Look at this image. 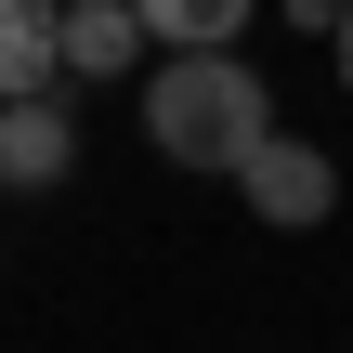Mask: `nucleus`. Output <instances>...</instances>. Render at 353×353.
Here are the masks:
<instances>
[{
    "label": "nucleus",
    "mask_w": 353,
    "mask_h": 353,
    "mask_svg": "<svg viewBox=\"0 0 353 353\" xmlns=\"http://www.w3.org/2000/svg\"><path fill=\"white\" fill-rule=\"evenodd\" d=\"M65 170H79V118H65L52 92L0 105V183H65Z\"/></svg>",
    "instance_id": "7ed1b4c3"
},
{
    "label": "nucleus",
    "mask_w": 353,
    "mask_h": 353,
    "mask_svg": "<svg viewBox=\"0 0 353 353\" xmlns=\"http://www.w3.org/2000/svg\"><path fill=\"white\" fill-rule=\"evenodd\" d=\"M52 65H65V0H0V105L52 92Z\"/></svg>",
    "instance_id": "20e7f679"
},
{
    "label": "nucleus",
    "mask_w": 353,
    "mask_h": 353,
    "mask_svg": "<svg viewBox=\"0 0 353 353\" xmlns=\"http://www.w3.org/2000/svg\"><path fill=\"white\" fill-rule=\"evenodd\" d=\"M144 131H157L170 170H236V157L275 131V92H262V65H236V52H170V65L144 79Z\"/></svg>",
    "instance_id": "f257e3e1"
},
{
    "label": "nucleus",
    "mask_w": 353,
    "mask_h": 353,
    "mask_svg": "<svg viewBox=\"0 0 353 353\" xmlns=\"http://www.w3.org/2000/svg\"><path fill=\"white\" fill-rule=\"evenodd\" d=\"M236 196H249V210H262L275 236H301V223H327V210H341V170H327L314 144H288V131H262V144L236 157Z\"/></svg>",
    "instance_id": "f03ea898"
},
{
    "label": "nucleus",
    "mask_w": 353,
    "mask_h": 353,
    "mask_svg": "<svg viewBox=\"0 0 353 353\" xmlns=\"http://www.w3.org/2000/svg\"><path fill=\"white\" fill-rule=\"evenodd\" d=\"M341 79H353V0H341Z\"/></svg>",
    "instance_id": "0eeeda50"
},
{
    "label": "nucleus",
    "mask_w": 353,
    "mask_h": 353,
    "mask_svg": "<svg viewBox=\"0 0 353 353\" xmlns=\"http://www.w3.org/2000/svg\"><path fill=\"white\" fill-rule=\"evenodd\" d=\"M144 13V39H170V52H223L236 26H249V0H131Z\"/></svg>",
    "instance_id": "423d86ee"
},
{
    "label": "nucleus",
    "mask_w": 353,
    "mask_h": 353,
    "mask_svg": "<svg viewBox=\"0 0 353 353\" xmlns=\"http://www.w3.org/2000/svg\"><path fill=\"white\" fill-rule=\"evenodd\" d=\"M131 39H144V13H131V0H65V65L118 79V65H131Z\"/></svg>",
    "instance_id": "39448f33"
}]
</instances>
